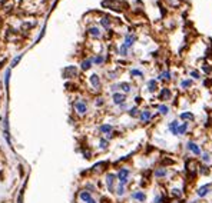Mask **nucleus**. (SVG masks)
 <instances>
[{
    "label": "nucleus",
    "instance_id": "33",
    "mask_svg": "<svg viewBox=\"0 0 212 203\" xmlns=\"http://www.w3.org/2000/svg\"><path fill=\"white\" fill-rule=\"evenodd\" d=\"M20 57H22V56H17V57H14V59H13V62H11V67H13V66H16V63L20 60Z\"/></svg>",
    "mask_w": 212,
    "mask_h": 203
},
{
    "label": "nucleus",
    "instance_id": "34",
    "mask_svg": "<svg viewBox=\"0 0 212 203\" xmlns=\"http://www.w3.org/2000/svg\"><path fill=\"white\" fill-rule=\"evenodd\" d=\"M95 63H102L103 62V57H101V56H98V57H95V60H93Z\"/></svg>",
    "mask_w": 212,
    "mask_h": 203
},
{
    "label": "nucleus",
    "instance_id": "28",
    "mask_svg": "<svg viewBox=\"0 0 212 203\" xmlns=\"http://www.w3.org/2000/svg\"><path fill=\"white\" fill-rule=\"evenodd\" d=\"M129 115H131V116H138V109H136V107H133V109H131V110H129Z\"/></svg>",
    "mask_w": 212,
    "mask_h": 203
},
{
    "label": "nucleus",
    "instance_id": "2",
    "mask_svg": "<svg viewBox=\"0 0 212 203\" xmlns=\"http://www.w3.org/2000/svg\"><path fill=\"white\" fill-rule=\"evenodd\" d=\"M75 109H76V112H78L79 115H85V113H86V110H88V106H86V103H85V102L78 100V102L75 103Z\"/></svg>",
    "mask_w": 212,
    "mask_h": 203
},
{
    "label": "nucleus",
    "instance_id": "25",
    "mask_svg": "<svg viewBox=\"0 0 212 203\" xmlns=\"http://www.w3.org/2000/svg\"><path fill=\"white\" fill-rule=\"evenodd\" d=\"M90 64H92V60H85V62L82 63V69H83V70H88L90 67Z\"/></svg>",
    "mask_w": 212,
    "mask_h": 203
},
{
    "label": "nucleus",
    "instance_id": "18",
    "mask_svg": "<svg viewBox=\"0 0 212 203\" xmlns=\"http://www.w3.org/2000/svg\"><path fill=\"white\" fill-rule=\"evenodd\" d=\"M101 132L102 133H108V135H109V133L112 132V126L111 125H103V126H101Z\"/></svg>",
    "mask_w": 212,
    "mask_h": 203
},
{
    "label": "nucleus",
    "instance_id": "7",
    "mask_svg": "<svg viewBox=\"0 0 212 203\" xmlns=\"http://www.w3.org/2000/svg\"><path fill=\"white\" fill-rule=\"evenodd\" d=\"M106 184H108V189H109V190H113V184H115V175H108V176H106Z\"/></svg>",
    "mask_w": 212,
    "mask_h": 203
},
{
    "label": "nucleus",
    "instance_id": "21",
    "mask_svg": "<svg viewBox=\"0 0 212 203\" xmlns=\"http://www.w3.org/2000/svg\"><path fill=\"white\" fill-rule=\"evenodd\" d=\"M159 112H161L162 115H168V113H169V107L162 105V106H159Z\"/></svg>",
    "mask_w": 212,
    "mask_h": 203
},
{
    "label": "nucleus",
    "instance_id": "24",
    "mask_svg": "<svg viewBox=\"0 0 212 203\" xmlns=\"http://www.w3.org/2000/svg\"><path fill=\"white\" fill-rule=\"evenodd\" d=\"M128 49H129V47H128V46L123 43L122 46H121V49H119V53L122 54V56H125V54H126V52H128Z\"/></svg>",
    "mask_w": 212,
    "mask_h": 203
},
{
    "label": "nucleus",
    "instance_id": "15",
    "mask_svg": "<svg viewBox=\"0 0 212 203\" xmlns=\"http://www.w3.org/2000/svg\"><path fill=\"white\" fill-rule=\"evenodd\" d=\"M135 42V36H131V34H128L126 36V39H125V44L128 46V47H131Z\"/></svg>",
    "mask_w": 212,
    "mask_h": 203
},
{
    "label": "nucleus",
    "instance_id": "12",
    "mask_svg": "<svg viewBox=\"0 0 212 203\" xmlns=\"http://www.w3.org/2000/svg\"><path fill=\"white\" fill-rule=\"evenodd\" d=\"M179 118L182 119V120L189 122V120H193V115H192L191 112H185V113H181V116H179Z\"/></svg>",
    "mask_w": 212,
    "mask_h": 203
},
{
    "label": "nucleus",
    "instance_id": "9",
    "mask_svg": "<svg viewBox=\"0 0 212 203\" xmlns=\"http://www.w3.org/2000/svg\"><path fill=\"white\" fill-rule=\"evenodd\" d=\"M90 83L93 85V87H96V89H98V87L101 86V80H99V77H98L96 75H92V76H90Z\"/></svg>",
    "mask_w": 212,
    "mask_h": 203
},
{
    "label": "nucleus",
    "instance_id": "16",
    "mask_svg": "<svg viewBox=\"0 0 212 203\" xmlns=\"http://www.w3.org/2000/svg\"><path fill=\"white\" fill-rule=\"evenodd\" d=\"M80 199H82V200H83V202H89L90 199H92V196H90V193L89 192H82L80 193Z\"/></svg>",
    "mask_w": 212,
    "mask_h": 203
},
{
    "label": "nucleus",
    "instance_id": "19",
    "mask_svg": "<svg viewBox=\"0 0 212 203\" xmlns=\"http://www.w3.org/2000/svg\"><path fill=\"white\" fill-rule=\"evenodd\" d=\"M169 99L171 97V92H169V89H163L162 90V93H161V99Z\"/></svg>",
    "mask_w": 212,
    "mask_h": 203
},
{
    "label": "nucleus",
    "instance_id": "11",
    "mask_svg": "<svg viewBox=\"0 0 212 203\" xmlns=\"http://www.w3.org/2000/svg\"><path fill=\"white\" fill-rule=\"evenodd\" d=\"M166 175H168V170L165 167H159V169L155 170V176H156V177H163V176H166Z\"/></svg>",
    "mask_w": 212,
    "mask_h": 203
},
{
    "label": "nucleus",
    "instance_id": "1",
    "mask_svg": "<svg viewBox=\"0 0 212 203\" xmlns=\"http://www.w3.org/2000/svg\"><path fill=\"white\" fill-rule=\"evenodd\" d=\"M129 175H131V170L128 169V167H122L119 173H118V179H119V184H126L128 183V177H129Z\"/></svg>",
    "mask_w": 212,
    "mask_h": 203
},
{
    "label": "nucleus",
    "instance_id": "10",
    "mask_svg": "<svg viewBox=\"0 0 212 203\" xmlns=\"http://www.w3.org/2000/svg\"><path fill=\"white\" fill-rule=\"evenodd\" d=\"M151 116H152V113H151L149 110H143V112L141 113V120L145 123V122H148V120L151 119Z\"/></svg>",
    "mask_w": 212,
    "mask_h": 203
},
{
    "label": "nucleus",
    "instance_id": "36",
    "mask_svg": "<svg viewBox=\"0 0 212 203\" xmlns=\"http://www.w3.org/2000/svg\"><path fill=\"white\" fill-rule=\"evenodd\" d=\"M88 203H96V202H95L93 199H90V200H89V202H88Z\"/></svg>",
    "mask_w": 212,
    "mask_h": 203
},
{
    "label": "nucleus",
    "instance_id": "31",
    "mask_svg": "<svg viewBox=\"0 0 212 203\" xmlns=\"http://www.w3.org/2000/svg\"><path fill=\"white\" fill-rule=\"evenodd\" d=\"M191 85H192L191 80H185V82H182V87H189Z\"/></svg>",
    "mask_w": 212,
    "mask_h": 203
},
{
    "label": "nucleus",
    "instance_id": "22",
    "mask_svg": "<svg viewBox=\"0 0 212 203\" xmlns=\"http://www.w3.org/2000/svg\"><path fill=\"white\" fill-rule=\"evenodd\" d=\"M159 79H161V80H169V79H171V73H169V72H163L162 75L159 76Z\"/></svg>",
    "mask_w": 212,
    "mask_h": 203
},
{
    "label": "nucleus",
    "instance_id": "5",
    "mask_svg": "<svg viewBox=\"0 0 212 203\" xmlns=\"http://www.w3.org/2000/svg\"><path fill=\"white\" fill-rule=\"evenodd\" d=\"M125 100H126V96L122 95V93H115V95H113V102H115L116 105H123Z\"/></svg>",
    "mask_w": 212,
    "mask_h": 203
},
{
    "label": "nucleus",
    "instance_id": "26",
    "mask_svg": "<svg viewBox=\"0 0 212 203\" xmlns=\"http://www.w3.org/2000/svg\"><path fill=\"white\" fill-rule=\"evenodd\" d=\"M181 194H182V193H181L179 189H172V196H173V197H181Z\"/></svg>",
    "mask_w": 212,
    "mask_h": 203
},
{
    "label": "nucleus",
    "instance_id": "14",
    "mask_svg": "<svg viewBox=\"0 0 212 203\" xmlns=\"http://www.w3.org/2000/svg\"><path fill=\"white\" fill-rule=\"evenodd\" d=\"M186 130H188V123H182V125L178 127V135H179V136L185 135V133H186Z\"/></svg>",
    "mask_w": 212,
    "mask_h": 203
},
{
    "label": "nucleus",
    "instance_id": "8",
    "mask_svg": "<svg viewBox=\"0 0 212 203\" xmlns=\"http://www.w3.org/2000/svg\"><path fill=\"white\" fill-rule=\"evenodd\" d=\"M178 127H179L178 122H171V123H169V130H171L175 136H178Z\"/></svg>",
    "mask_w": 212,
    "mask_h": 203
},
{
    "label": "nucleus",
    "instance_id": "29",
    "mask_svg": "<svg viewBox=\"0 0 212 203\" xmlns=\"http://www.w3.org/2000/svg\"><path fill=\"white\" fill-rule=\"evenodd\" d=\"M101 147L102 149H106V147H108V140H105V139L101 140Z\"/></svg>",
    "mask_w": 212,
    "mask_h": 203
},
{
    "label": "nucleus",
    "instance_id": "20",
    "mask_svg": "<svg viewBox=\"0 0 212 203\" xmlns=\"http://www.w3.org/2000/svg\"><path fill=\"white\" fill-rule=\"evenodd\" d=\"M89 33L92 34V36H95V37H99L101 36V33H99V29H96V27H92L89 30Z\"/></svg>",
    "mask_w": 212,
    "mask_h": 203
},
{
    "label": "nucleus",
    "instance_id": "35",
    "mask_svg": "<svg viewBox=\"0 0 212 203\" xmlns=\"http://www.w3.org/2000/svg\"><path fill=\"white\" fill-rule=\"evenodd\" d=\"M191 75L193 76L195 79H199V73H198V72H195V70H193V72H191Z\"/></svg>",
    "mask_w": 212,
    "mask_h": 203
},
{
    "label": "nucleus",
    "instance_id": "3",
    "mask_svg": "<svg viewBox=\"0 0 212 203\" xmlns=\"http://www.w3.org/2000/svg\"><path fill=\"white\" fill-rule=\"evenodd\" d=\"M186 147H188V150H191L193 155H201V147L196 145V143H193V142H188V145H186Z\"/></svg>",
    "mask_w": 212,
    "mask_h": 203
},
{
    "label": "nucleus",
    "instance_id": "13",
    "mask_svg": "<svg viewBox=\"0 0 212 203\" xmlns=\"http://www.w3.org/2000/svg\"><path fill=\"white\" fill-rule=\"evenodd\" d=\"M158 89V83L155 80H149V83H148V90L151 92V93H153L155 90Z\"/></svg>",
    "mask_w": 212,
    "mask_h": 203
},
{
    "label": "nucleus",
    "instance_id": "23",
    "mask_svg": "<svg viewBox=\"0 0 212 203\" xmlns=\"http://www.w3.org/2000/svg\"><path fill=\"white\" fill-rule=\"evenodd\" d=\"M201 159H202V162H205V163H211V157H209L208 153H202Z\"/></svg>",
    "mask_w": 212,
    "mask_h": 203
},
{
    "label": "nucleus",
    "instance_id": "30",
    "mask_svg": "<svg viewBox=\"0 0 212 203\" xmlns=\"http://www.w3.org/2000/svg\"><path fill=\"white\" fill-rule=\"evenodd\" d=\"M131 75H132V76H142V72H139V70L133 69V70L131 72Z\"/></svg>",
    "mask_w": 212,
    "mask_h": 203
},
{
    "label": "nucleus",
    "instance_id": "37",
    "mask_svg": "<svg viewBox=\"0 0 212 203\" xmlns=\"http://www.w3.org/2000/svg\"><path fill=\"white\" fill-rule=\"evenodd\" d=\"M181 203H182V202H181Z\"/></svg>",
    "mask_w": 212,
    "mask_h": 203
},
{
    "label": "nucleus",
    "instance_id": "32",
    "mask_svg": "<svg viewBox=\"0 0 212 203\" xmlns=\"http://www.w3.org/2000/svg\"><path fill=\"white\" fill-rule=\"evenodd\" d=\"M101 23L105 26V27H109V21H108V19H106V17H105V19H102Z\"/></svg>",
    "mask_w": 212,
    "mask_h": 203
},
{
    "label": "nucleus",
    "instance_id": "17",
    "mask_svg": "<svg viewBox=\"0 0 212 203\" xmlns=\"http://www.w3.org/2000/svg\"><path fill=\"white\" fill-rule=\"evenodd\" d=\"M119 87L122 89L125 93H128V92H131V90H132V86L129 85V83H121V85H119Z\"/></svg>",
    "mask_w": 212,
    "mask_h": 203
},
{
    "label": "nucleus",
    "instance_id": "27",
    "mask_svg": "<svg viewBox=\"0 0 212 203\" xmlns=\"http://www.w3.org/2000/svg\"><path fill=\"white\" fill-rule=\"evenodd\" d=\"M118 194H119V196H122L123 193H125V186H123V184H119V186H118Z\"/></svg>",
    "mask_w": 212,
    "mask_h": 203
},
{
    "label": "nucleus",
    "instance_id": "4",
    "mask_svg": "<svg viewBox=\"0 0 212 203\" xmlns=\"http://www.w3.org/2000/svg\"><path fill=\"white\" fill-rule=\"evenodd\" d=\"M209 192H211V184H203V186H201L198 189V196L199 197H205Z\"/></svg>",
    "mask_w": 212,
    "mask_h": 203
},
{
    "label": "nucleus",
    "instance_id": "6",
    "mask_svg": "<svg viewBox=\"0 0 212 203\" xmlns=\"http://www.w3.org/2000/svg\"><path fill=\"white\" fill-rule=\"evenodd\" d=\"M132 199H135V200H138V202H145V199H146V196H145V193L143 192H135V193H132Z\"/></svg>",
    "mask_w": 212,
    "mask_h": 203
}]
</instances>
